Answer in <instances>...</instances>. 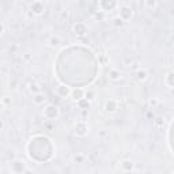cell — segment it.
Listing matches in <instances>:
<instances>
[{
	"instance_id": "6",
	"label": "cell",
	"mask_w": 174,
	"mask_h": 174,
	"mask_svg": "<svg viewBox=\"0 0 174 174\" xmlns=\"http://www.w3.org/2000/svg\"><path fill=\"white\" fill-rule=\"evenodd\" d=\"M147 4H148L150 7H151V5L154 7V5H155V0H147Z\"/></svg>"
},
{
	"instance_id": "4",
	"label": "cell",
	"mask_w": 174,
	"mask_h": 174,
	"mask_svg": "<svg viewBox=\"0 0 174 174\" xmlns=\"http://www.w3.org/2000/svg\"><path fill=\"white\" fill-rule=\"evenodd\" d=\"M118 76H120V75H118L117 71H112V72H110V78H112V79H118Z\"/></svg>"
},
{
	"instance_id": "2",
	"label": "cell",
	"mask_w": 174,
	"mask_h": 174,
	"mask_svg": "<svg viewBox=\"0 0 174 174\" xmlns=\"http://www.w3.org/2000/svg\"><path fill=\"white\" fill-rule=\"evenodd\" d=\"M121 167L125 171H131V170H133V163H132L131 161H122L121 162Z\"/></svg>"
},
{
	"instance_id": "3",
	"label": "cell",
	"mask_w": 174,
	"mask_h": 174,
	"mask_svg": "<svg viewBox=\"0 0 174 174\" xmlns=\"http://www.w3.org/2000/svg\"><path fill=\"white\" fill-rule=\"evenodd\" d=\"M72 95L75 97L74 99H82V95H83V91L82 90H75V91L72 93Z\"/></svg>"
},
{
	"instance_id": "5",
	"label": "cell",
	"mask_w": 174,
	"mask_h": 174,
	"mask_svg": "<svg viewBox=\"0 0 174 174\" xmlns=\"http://www.w3.org/2000/svg\"><path fill=\"white\" fill-rule=\"evenodd\" d=\"M137 75H139V76H137V78H139V79H140V80H144V79H145V72H144V71H143V72L140 71V72H139Z\"/></svg>"
},
{
	"instance_id": "1",
	"label": "cell",
	"mask_w": 174,
	"mask_h": 174,
	"mask_svg": "<svg viewBox=\"0 0 174 174\" xmlns=\"http://www.w3.org/2000/svg\"><path fill=\"white\" fill-rule=\"evenodd\" d=\"M121 12V16L124 18V19H128V18H131L132 16V10L129 8V7H121V10H120Z\"/></svg>"
}]
</instances>
